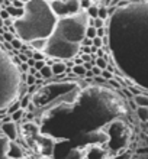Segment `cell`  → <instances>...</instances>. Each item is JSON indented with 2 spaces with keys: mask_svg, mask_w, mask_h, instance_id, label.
I'll use <instances>...</instances> for the list:
<instances>
[{
  "mask_svg": "<svg viewBox=\"0 0 148 159\" xmlns=\"http://www.w3.org/2000/svg\"><path fill=\"white\" fill-rule=\"evenodd\" d=\"M105 23L115 67L134 85L148 88V3L128 2Z\"/></svg>",
  "mask_w": 148,
  "mask_h": 159,
  "instance_id": "6da1fadb",
  "label": "cell"
},
{
  "mask_svg": "<svg viewBox=\"0 0 148 159\" xmlns=\"http://www.w3.org/2000/svg\"><path fill=\"white\" fill-rule=\"evenodd\" d=\"M23 10V16L13 23L17 39L29 43L35 39H48L54 34L58 19L51 12L48 2L28 0Z\"/></svg>",
  "mask_w": 148,
  "mask_h": 159,
  "instance_id": "7a4b0ae2",
  "label": "cell"
},
{
  "mask_svg": "<svg viewBox=\"0 0 148 159\" xmlns=\"http://www.w3.org/2000/svg\"><path fill=\"white\" fill-rule=\"evenodd\" d=\"M21 72L12 64L7 52L0 49V109L9 107L16 100L21 88Z\"/></svg>",
  "mask_w": 148,
  "mask_h": 159,
  "instance_id": "3957f363",
  "label": "cell"
},
{
  "mask_svg": "<svg viewBox=\"0 0 148 159\" xmlns=\"http://www.w3.org/2000/svg\"><path fill=\"white\" fill-rule=\"evenodd\" d=\"M87 13L81 10L79 15L71 17H64L57 20L55 32L68 43L80 45V42L84 39L86 28H87Z\"/></svg>",
  "mask_w": 148,
  "mask_h": 159,
  "instance_id": "277c9868",
  "label": "cell"
},
{
  "mask_svg": "<svg viewBox=\"0 0 148 159\" xmlns=\"http://www.w3.org/2000/svg\"><path fill=\"white\" fill-rule=\"evenodd\" d=\"M80 54V45H73L64 41L57 32L47 39V46L44 49V55L48 59L54 58L55 61H73L77 55Z\"/></svg>",
  "mask_w": 148,
  "mask_h": 159,
  "instance_id": "5b68a950",
  "label": "cell"
},
{
  "mask_svg": "<svg viewBox=\"0 0 148 159\" xmlns=\"http://www.w3.org/2000/svg\"><path fill=\"white\" fill-rule=\"evenodd\" d=\"M48 6L57 19L76 16L81 12L79 0H51L48 2Z\"/></svg>",
  "mask_w": 148,
  "mask_h": 159,
  "instance_id": "8992f818",
  "label": "cell"
},
{
  "mask_svg": "<svg viewBox=\"0 0 148 159\" xmlns=\"http://www.w3.org/2000/svg\"><path fill=\"white\" fill-rule=\"evenodd\" d=\"M0 132H2V134L7 139L9 142H16V139H17V126H16L15 121L3 123Z\"/></svg>",
  "mask_w": 148,
  "mask_h": 159,
  "instance_id": "52a82bcc",
  "label": "cell"
},
{
  "mask_svg": "<svg viewBox=\"0 0 148 159\" xmlns=\"http://www.w3.org/2000/svg\"><path fill=\"white\" fill-rule=\"evenodd\" d=\"M7 156L12 159H21L23 156V152L21 151V148L17 146L15 142H9V148H7Z\"/></svg>",
  "mask_w": 148,
  "mask_h": 159,
  "instance_id": "ba28073f",
  "label": "cell"
},
{
  "mask_svg": "<svg viewBox=\"0 0 148 159\" xmlns=\"http://www.w3.org/2000/svg\"><path fill=\"white\" fill-rule=\"evenodd\" d=\"M45 46H47V39H35L28 43V48L32 52H44Z\"/></svg>",
  "mask_w": 148,
  "mask_h": 159,
  "instance_id": "9c48e42d",
  "label": "cell"
},
{
  "mask_svg": "<svg viewBox=\"0 0 148 159\" xmlns=\"http://www.w3.org/2000/svg\"><path fill=\"white\" fill-rule=\"evenodd\" d=\"M67 67H65V64L63 61H55L52 64V67H51V71H52V75H57V77H61L65 72Z\"/></svg>",
  "mask_w": 148,
  "mask_h": 159,
  "instance_id": "30bf717a",
  "label": "cell"
},
{
  "mask_svg": "<svg viewBox=\"0 0 148 159\" xmlns=\"http://www.w3.org/2000/svg\"><path fill=\"white\" fill-rule=\"evenodd\" d=\"M132 101L135 103L136 107H148V96L147 94H136V96H134Z\"/></svg>",
  "mask_w": 148,
  "mask_h": 159,
  "instance_id": "8fae6325",
  "label": "cell"
},
{
  "mask_svg": "<svg viewBox=\"0 0 148 159\" xmlns=\"http://www.w3.org/2000/svg\"><path fill=\"white\" fill-rule=\"evenodd\" d=\"M6 10H7L9 16L12 17L13 20H16V19H21V17L23 16V13H25V10H23V9H16V7H13V6H9Z\"/></svg>",
  "mask_w": 148,
  "mask_h": 159,
  "instance_id": "7c38bea8",
  "label": "cell"
},
{
  "mask_svg": "<svg viewBox=\"0 0 148 159\" xmlns=\"http://www.w3.org/2000/svg\"><path fill=\"white\" fill-rule=\"evenodd\" d=\"M135 111H136V114H138V119H140L142 123H147L148 121V107H138Z\"/></svg>",
  "mask_w": 148,
  "mask_h": 159,
  "instance_id": "4fadbf2b",
  "label": "cell"
},
{
  "mask_svg": "<svg viewBox=\"0 0 148 159\" xmlns=\"http://www.w3.org/2000/svg\"><path fill=\"white\" fill-rule=\"evenodd\" d=\"M71 74L76 77H84L86 75V70L83 65H74L71 68Z\"/></svg>",
  "mask_w": 148,
  "mask_h": 159,
  "instance_id": "5bb4252c",
  "label": "cell"
},
{
  "mask_svg": "<svg viewBox=\"0 0 148 159\" xmlns=\"http://www.w3.org/2000/svg\"><path fill=\"white\" fill-rule=\"evenodd\" d=\"M98 10H99V7L93 3L87 10H84V12L87 13V16H89L90 19H96V17H98Z\"/></svg>",
  "mask_w": 148,
  "mask_h": 159,
  "instance_id": "9a60e30c",
  "label": "cell"
},
{
  "mask_svg": "<svg viewBox=\"0 0 148 159\" xmlns=\"http://www.w3.org/2000/svg\"><path fill=\"white\" fill-rule=\"evenodd\" d=\"M19 109H22V106H21V101H13L12 104L7 107V116H12L15 111H17Z\"/></svg>",
  "mask_w": 148,
  "mask_h": 159,
  "instance_id": "2e32d148",
  "label": "cell"
},
{
  "mask_svg": "<svg viewBox=\"0 0 148 159\" xmlns=\"http://www.w3.org/2000/svg\"><path fill=\"white\" fill-rule=\"evenodd\" d=\"M39 74H41V77L42 78H52V71H51V67H48V65H44V68L39 71Z\"/></svg>",
  "mask_w": 148,
  "mask_h": 159,
  "instance_id": "e0dca14e",
  "label": "cell"
},
{
  "mask_svg": "<svg viewBox=\"0 0 148 159\" xmlns=\"http://www.w3.org/2000/svg\"><path fill=\"white\" fill-rule=\"evenodd\" d=\"M94 67H98L99 70L105 71L106 67H107V62H106L105 58H96V61H94Z\"/></svg>",
  "mask_w": 148,
  "mask_h": 159,
  "instance_id": "ac0fdd59",
  "label": "cell"
},
{
  "mask_svg": "<svg viewBox=\"0 0 148 159\" xmlns=\"http://www.w3.org/2000/svg\"><path fill=\"white\" fill-rule=\"evenodd\" d=\"M84 38H89V39H94V38H96V29H94L93 26H87V28H86Z\"/></svg>",
  "mask_w": 148,
  "mask_h": 159,
  "instance_id": "d6986e66",
  "label": "cell"
},
{
  "mask_svg": "<svg viewBox=\"0 0 148 159\" xmlns=\"http://www.w3.org/2000/svg\"><path fill=\"white\" fill-rule=\"evenodd\" d=\"M98 17H99V19H102L103 22L107 20V19H109V16H107V9H106V7H99Z\"/></svg>",
  "mask_w": 148,
  "mask_h": 159,
  "instance_id": "ffe728a7",
  "label": "cell"
},
{
  "mask_svg": "<svg viewBox=\"0 0 148 159\" xmlns=\"http://www.w3.org/2000/svg\"><path fill=\"white\" fill-rule=\"evenodd\" d=\"M10 45H12V49H13V51H21L22 46H23V42H22L21 39L15 38L12 42H10Z\"/></svg>",
  "mask_w": 148,
  "mask_h": 159,
  "instance_id": "44dd1931",
  "label": "cell"
},
{
  "mask_svg": "<svg viewBox=\"0 0 148 159\" xmlns=\"http://www.w3.org/2000/svg\"><path fill=\"white\" fill-rule=\"evenodd\" d=\"M23 114H25V111H23V109H19L17 110V111H15V113L12 114V116H10V119H12V121H15V123H16V121H19L22 119V116H23Z\"/></svg>",
  "mask_w": 148,
  "mask_h": 159,
  "instance_id": "7402d4cb",
  "label": "cell"
},
{
  "mask_svg": "<svg viewBox=\"0 0 148 159\" xmlns=\"http://www.w3.org/2000/svg\"><path fill=\"white\" fill-rule=\"evenodd\" d=\"M36 84V80H35L34 75H29V74H26V78H25V85L26 87H32Z\"/></svg>",
  "mask_w": 148,
  "mask_h": 159,
  "instance_id": "603a6c76",
  "label": "cell"
},
{
  "mask_svg": "<svg viewBox=\"0 0 148 159\" xmlns=\"http://www.w3.org/2000/svg\"><path fill=\"white\" fill-rule=\"evenodd\" d=\"M35 62H38V61H47V57L44 55V52H34V57H32Z\"/></svg>",
  "mask_w": 148,
  "mask_h": 159,
  "instance_id": "cb8c5ba5",
  "label": "cell"
},
{
  "mask_svg": "<svg viewBox=\"0 0 148 159\" xmlns=\"http://www.w3.org/2000/svg\"><path fill=\"white\" fill-rule=\"evenodd\" d=\"M92 46H93V48H96V49H99V48H102V46H103V42H102L100 38H98V36H96L94 39H92Z\"/></svg>",
  "mask_w": 148,
  "mask_h": 159,
  "instance_id": "d4e9b609",
  "label": "cell"
},
{
  "mask_svg": "<svg viewBox=\"0 0 148 159\" xmlns=\"http://www.w3.org/2000/svg\"><path fill=\"white\" fill-rule=\"evenodd\" d=\"M25 3L26 2H22V0H13L12 2V6L16 9H23L25 7Z\"/></svg>",
  "mask_w": 148,
  "mask_h": 159,
  "instance_id": "484cf974",
  "label": "cell"
},
{
  "mask_svg": "<svg viewBox=\"0 0 148 159\" xmlns=\"http://www.w3.org/2000/svg\"><path fill=\"white\" fill-rule=\"evenodd\" d=\"M102 78H103V80H105V81H110V80H112V78H113V74H110V72L109 71H106V70H105V71H102Z\"/></svg>",
  "mask_w": 148,
  "mask_h": 159,
  "instance_id": "4316f807",
  "label": "cell"
},
{
  "mask_svg": "<svg viewBox=\"0 0 148 159\" xmlns=\"http://www.w3.org/2000/svg\"><path fill=\"white\" fill-rule=\"evenodd\" d=\"M15 38H16V36H15V35H12V34H9V32L3 34V39H4V42H7V43H10V42H12Z\"/></svg>",
  "mask_w": 148,
  "mask_h": 159,
  "instance_id": "83f0119b",
  "label": "cell"
},
{
  "mask_svg": "<svg viewBox=\"0 0 148 159\" xmlns=\"http://www.w3.org/2000/svg\"><path fill=\"white\" fill-rule=\"evenodd\" d=\"M44 65H45V61H38V62H35V70H36V71H41V70H42L44 68Z\"/></svg>",
  "mask_w": 148,
  "mask_h": 159,
  "instance_id": "f1b7e54d",
  "label": "cell"
},
{
  "mask_svg": "<svg viewBox=\"0 0 148 159\" xmlns=\"http://www.w3.org/2000/svg\"><path fill=\"white\" fill-rule=\"evenodd\" d=\"M80 46H92V39L84 38L83 41L80 42Z\"/></svg>",
  "mask_w": 148,
  "mask_h": 159,
  "instance_id": "f546056e",
  "label": "cell"
},
{
  "mask_svg": "<svg viewBox=\"0 0 148 159\" xmlns=\"http://www.w3.org/2000/svg\"><path fill=\"white\" fill-rule=\"evenodd\" d=\"M107 83H109L110 85H112V87L118 88V90H119V88H122V87H121V84H119V83H118V81H116V80H115V78H112V80H110V81H107Z\"/></svg>",
  "mask_w": 148,
  "mask_h": 159,
  "instance_id": "4dcf8cb0",
  "label": "cell"
},
{
  "mask_svg": "<svg viewBox=\"0 0 148 159\" xmlns=\"http://www.w3.org/2000/svg\"><path fill=\"white\" fill-rule=\"evenodd\" d=\"M0 17L3 19V20H6V19H9V13H7V10L6 9H2V12H0Z\"/></svg>",
  "mask_w": 148,
  "mask_h": 159,
  "instance_id": "1f68e13d",
  "label": "cell"
},
{
  "mask_svg": "<svg viewBox=\"0 0 148 159\" xmlns=\"http://www.w3.org/2000/svg\"><path fill=\"white\" fill-rule=\"evenodd\" d=\"M86 78H89V80H93L94 77H93V74H92V71H86Z\"/></svg>",
  "mask_w": 148,
  "mask_h": 159,
  "instance_id": "d6a6232c",
  "label": "cell"
},
{
  "mask_svg": "<svg viewBox=\"0 0 148 159\" xmlns=\"http://www.w3.org/2000/svg\"><path fill=\"white\" fill-rule=\"evenodd\" d=\"M94 81H98V83H106V81H105V80H103V78H102V77H94Z\"/></svg>",
  "mask_w": 148,
  "mask_h": 159,
  "instance_id": "836d02e7",
  "label": "cell"
},
{
  "mask_svg": "<svg viewBox=\"0 0 148 159\" xmlns=\"http://www.w3.org/2000/svg\"><path fill=\"white\" fill-rule=\"evenodd\" d=\"M144 127H145V132L148 133V121H147V123H144Z\"/></svg>",
  "mask_w": 148,
  "mask_h": 159,
  "instance_id": "e575fe53",
  "label": "cell"
},
{
  "mask_svg": "<svg viewBox=\"0 0 148 159\" xmlns=\"http://www.w3.org/2000/svg\"><path fill=\"white\" fill-rule=\"evenodd\" d=\"M0 28H3V19L0 17Z\"/></svg>",
  "mask_w": 148,
  "mask_h": 159,
  "instance_id": "d590c367",
  "label": "cell"
},
{
  "mask_svg": "<svg viewBox=\"0 0 148 159\" xmlns=\"http://www.w3.org/2000/svg\"><path fill=\"white\" fill-rule=\"evenodd\" d=\"M2 125H3V123H2V120H0V129H2Z\"/></svg>",
  "mask_w": 148,
  "mask_h": 159,
  "instance_id": "8d00e7d4",
  "label": "cell"
},
{
  "mask_svg": "<svg viewBox=\"0 0 148 159\" xmlns=\"http://www.w3.org/2000/svg\"><path fill=\"white\" fill-rule=\"evenodd\" d=\"M21 159H25V158H21Z\"/></svg>",
  "mask_w": 148,
  "mask_h": 159,
  "instance_id": "74e56055",
  "label": "cell"
},
{
  "mask_svg": "<svg viewBox=\"0 0 148 159\" xmlns=\"http://www.w3.org/2000/svg\"><path fill=\"white\" fill-rule=\"evenodd\" d=\"M7 159H12V158H7Z\"/></svg>",
  "mask_w": 148,
  "mask_h": 159,
  "instance_id": "f35d334b",
  "label": "cell"
}]
</instances>
